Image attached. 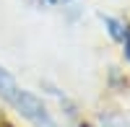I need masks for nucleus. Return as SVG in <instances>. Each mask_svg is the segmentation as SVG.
I'll list each match as a JSON object with an SVG mask.
<instances>
[{
  "label": "nucleus",
  "mask_w": 130,
  "mask_h": 127,
  "mask_svg": "<svg viewBox=\"0 0 130 127\" xmlns=\"http://www.w3.org/2000/svg\"><path fill=\"white\" fill-rule=\"evenodd\" d=\"M0 96H3L10 107H16L31 124H37V127H55L50 112L44 109V104H42L34 93L18 88L16 80L10 78V73H5L3 68H0Z\"/></svg>",
  "instance_id": "nucleus-1"
},
{
  "label": "nucleus",
  "mask_w": 130,
  "mask_h": 127,
  "mask_svg": "<svg viewBox=\"0 0 130 127\" xmlns=\"http://www.w3.org/2000/svg\"><path fill=\"white\" fill-rule=\"evenodd\" d=\"M104 24L109 26V34H112V39H117V41H122L125 36H127V29L120 24V21H115V18H104Z\"/></svg>",
  "instance_id": "nucleus-2"
},
{
  "label": "nucleus",
  "mask_w": 130,
  "mask_h": 127,
  "mask_svg": "<svg viewBox=\"0 0 130 127\" xmlns=\"http://www.w3.org/2000/svg\"><path fill=\"white\" fill-rule=\"evenodd\" d=\"M125 55H127V60H130V34L125 36Z\"/></svg>",
  "instance_id": "nucleus-3"
}]
</instances>
